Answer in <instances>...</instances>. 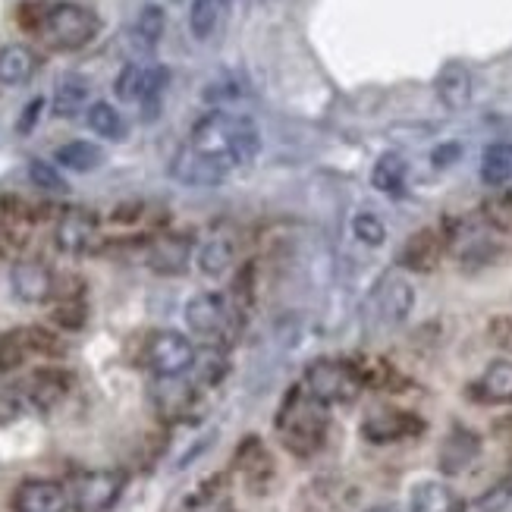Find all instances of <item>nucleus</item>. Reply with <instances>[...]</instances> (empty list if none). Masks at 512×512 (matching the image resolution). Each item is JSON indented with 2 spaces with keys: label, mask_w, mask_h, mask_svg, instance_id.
I'll return each mask as SVG.
<instances>
[{
  "label": "nucleus",
  "mask_w": 512,
  "mask_h": 512,
  "mask_svg": "<svg viewBox=\"0 0 512 512\" xmlns=\"http://www.w3.org/2000/svg\"><path fill=\"white\" fill-rule=\"evenodd\" d=\"M189 145L214 154V158H224L230 167H246L261 151V136L249 117H233L214 110V114L195 123Z\"/></svg>",
  "instance_id": "f257e3e1"
},
{
  "label": "nucleus",
  "mask_w": 512,
  "mask_h": 512,
  "mask_svg": "<svg viewBox=\"0 0 512 512\" xmlns=\"http://www.w3.org/2000/svg\"><path fill=\"white\" fill-rule=\"evenodd\" d=\"M277 431L293 453L311 456L327 437V406L305 387H293L277 415Z\"/></svg>",
  "instance_id": "f03ea898"
},
{
  "label": "nucleus",
  "mask_w": 512,
  "mask_h": 512,
  "mask_svg": "<svg viewBox=\"0 0 512 512\" xmlns=\"http://www.w3.org/2000/svg\"><path fill=\"white\" fill-rule=\"evenodd\" d=\"M101 32V19L79 4H54L41 16V35L57 51H79Z\"/></svg>",
  "instance_id": "7ed1b4c3"
},
{
  "label": "nucleus",
  "mask_w": 512,
  "mask_h": 512,
  "mask_svg": "<svg viewBox=\"0 0 512 512\" xmlns=\"http://www.w3.org/2000/svg\"><path fill=\"white\" fill-rule=\"evenodd\" d=\"M186 327L192 337L205 340L208 346H220L230 340L233 333V308L224 293H198L183 308Z\"/></svg>",
  "instance_id": "20e7f679"
},
{
  "label": "nucleus",
  "mask_w": 512,
  "mask_h": 512,
  "mask_svg": "<svg viewBox=\"0 0 512 512\" xmlns=\"http://www.w3.org/2000/svg\"><path fill=\"white\" fill-rule=\"evenodd\" d=\"M311 396L321 399L324 406H346L355 403L362 393V377L355 371V365L346 362H315L305 371V384Z\"/></svg>",
  "instance_id": "39448f33"
},
{
  "label": "nucleus",
  "mask_w": 512,
  "mask_h": 512,
  "mask_svg": "<svg viewBox=\"0 0 512 512\" xmlns=\"http://www.w3.org/2000/svg\"><path fill=\"white\" fill-rule=\"evenodd\" d=\"M167 82H170V70L161 63H126L114 82V92L126 104H142L151 120L158 114Z\"/></svg>",
  "instance_id": "423d86ee"
},
{
  "label": "nucleus",
  "mask_w": 512,
  "mask_h": 512,
  "mask_svg": "<svg viewBox=\"0 0 512 512\" xmlns=\"http://www.w3.org/2000/svg\"><path fill=\"white\" fill-rule=\"evenodd\" d=\"M195 343L186 333L176 330H154L145 340V365L158 377H183L195 365Z\"/></svg>",
  "instance_id": "0eeeda50"
},
{
  "label": "nucleus",
  "mask_w": 512,
  "mask_h": 512,
  "mask_svg": "<svg viewBox=\"0 0 512 512\" xmlns=\"http://www.w3.org/2000/svg\"><path fill=\"white\" fill-rule=\"evenodd\" d=\"M230 164L224 158H214V154L195 148V145H186L173 154L170 161V176L176 183L183 186H195V189H211V186H220L230 176Z\"/></svg>",
  "instance_id": "6e6552de"
},
{
  "label": "nucleus",
  "mask_w": 512,
  "mask_h": 512,
  "mask_svg": "<svg viewBox=\"0 0 512 512\" xmlns=\"http://www.w3.org/2000/svg\"><path fill=\"white\" fill-rule=\"evenodd\" d=\"M123 487H126L123 472H114V469L88 472V475L76 478L70 500H73L76 512H107L120 500Z\"/></svg>",
  "instance_id": "1a4fd4ad"
},
{
  "label": "nucleus",
  "mask_w": 512,
  "mask_h": 512,
  "mask_svg": "<svg viewBox=\"0 0 512 512\" xmlns=\"http://www.w3.org/2000/svg\"><path fill=\"white\" fill-rule=\"evenodd\" d=\"M10 289L19 302L26 305H41L54 296L57 289V277L48 264L41 261H16L10 271Z\"/></svg>",
  "instance_id": "9d476101"
},
{
  "label": "nucleus",
  "mask_w": 512,
  "mask_h": 512,
  "mask_svg": "<svg viewBox=\"0 0 512 512\" xmlns=\"http://www.w3.org/2000/svg\"><path fill=\"white\" fill-rule=\"evenodd\" d=\"M16 512H70L73 500L66 494V487L60 481H44L32 478L26 484H19L16 491Z\"/></svg>",
  "instance_id": "9b49d317"
},
{
  "label": "nucleus",
  "mask_w": 512,
  "mask_h": 512,
  "mask_svg": "<svg viewBox=\"0 0 512 512\" xmlns=\"http://www.w3.org/2000/svg\"><path fill=\"white\" fill-rule=\"evenodd\" d=\"M374 302L381 318L387 324H403L412 315V305H415V289L406 277L399 274H387L381 280V286L374 289Z\"/></svg>",
  "instance_id": "f8f14e48"
},
{
  "label": "nucleus",
  "mask_w": 512,
  "mask_h": 512,
  "mask_svg": "<svg viewBox=\"0 0 512 512\" xmlns=\"http://www.w3.org/2000/svg\"><path fill=\"white\" fill-rule=\"evenodd\" d=\"M70 374L60 371V368H41L35 371L29 381H26V399L41 409V412H51L54 406H60L66 393H70Z\"/></svg>",
  "instance_id": "ddd939ff"
},
{
  "label": "nucleus",
  "mask_w": 512,
  "mask_h": 512,
  "mask_svg": "<svg viewBox=\"0 0 512 512\" xmlns=\"http://www.w3.org/2000/svg\"><path fill=\"white\" fill-rule=\"evenodd\" d=\"M192 261V242L186 236H164L151 246L148 252V267L154 274L176 277L183 274Z\"/></svg>",
  "instance_id": "4468645a"
},
{
  "label": "nucleus",
  "mask_w": 512,
  "mask_h": 512,
  "mask_svg": "<svg viewBox=\"0 0 512 512\" xmlns=\"http://www.w3.org/2000/svg\"><path fill=\"white\" fill-rule=\"evenodd\" d=\"M421 431V421L409 412H377L371 418H365L362 434L371 443H393V440H403Z\"/></svg>",
  "instance_id": "2eb2a0df"
},
{
  "label": "nucleus",
  "mask_w": 512,
  "mask_h": 512,
  "mask_svg": "<svg viewBox=\"0 0 512 512\" xmlns=\"http://www.w3.org/2000/svg\"><path fill=\"white\" fill-rule=\"evenodd\" d=\"M434 92L447 110H462L472 101V73L462 63H447L434 79Z\"/></svg>",
  "instance_id": "dca6fc26"
},
{
  "label": "nucleus",
  "mask_w": 512,
  "mask_h": 512,
  "mask_svg": "<svg viewBox=\"0 0 512 512\" xmlns=\"http://www.w3.org/2000/svg\"><path fill=\"white\" fill-rule=\"evenodd\" d=\"M95 230H98V220L95 214L88 211H66L57 224V246L63 252H85L88 246L95 242Z\"/></svg>",
  "instance_id": "f3484780"
},
{
  "label": "nucleus",
  "mask_w": 512,
  "mask_h": 512,
  "mask_svg": "<svg viewBox=\"0 0 512 512\" xmlns=\"http://www.w3.org/2000/svg\"><path fill=\"white\" fill-rule=\"evenodd\" d=\"M440 252H443L440 239L431 230H421L406 242L403 255H399V264H403L406 271H415V274H431L440 264Z\"/></svg>",
  "instance_id": "a211bd4d"
},
{
  "label": "nucleus",
  "mask_w": 512,
  "mask_h": 512,
  "mask_svg": "<svg viewBox=\"0 0 512 512\" xmlns=\"http://www.w3.org/2000/svg\"><path fill=\"white\" fill-rule=\"evenodd\" d=\"M35 54L26 44H7L0 48V88H19L26 85L35 73Z\"/></svg>",
  "instance_id": "6ab92c4d"
},
{
  "label": "nucleus",
  "mask_w": 512,
  "mask_h": 512,
  "mask_svg": "<svg viewBox=\"0 0 512 512\" xmlns=\"http://www.w3.org/2000/svg\"><path fill=\"white\" fill-rule=\"evenodd\" d=\"M406 176H409L406 158H403V154H393L390 151V154H381V158H377V164L371 170V186L377 192L396 198V195L406 192Z\"/></svg>",
  "instance_id": "aec40b11"
},
{
  "label": "nucleus",
  "mask_w": 512,
  "mask_h": 512,
  "mask_svg": "<svg viewBox=\"0 0 512 512\" xmlns=\"http://www.w3.org/2000/svg\"><path fill=\"white\" fill-rule=\"evenodd\" d=\"M54 161L57 167L63 170H73V173H92L104 164V148L95 145V142H85V139H76V142H66L54 151Z\"/></svg>",
  "instance_id": "412c9836"
},
{
  "label": "nucleus",
  "mask_w": 512,
  "mask_h": 512,
  "mask_svg": "<svg viewBox=\"0 0 512 512\" xmlns=\"http://www.w3.org/2000/svg\"><path fill=\"white\" fill-rule=\"evenodd\" d=\"M475 396L484 403H512V362H494L478 377Z\"/></svg>",
  "instance_id": "4be33fe9"
},
{
  "label": "nucleus",
  "mask_w": 512,
  "mask_h": 512,
  "mask_svg": "<svg viewBox=\"0 0 512 512\" xmlns=\"http://www.w3.org/2000/svg\"><path fill=\"white\" fill-rule=\"evenodd\" d=\"M236 261V249H233V242L224 239V236H214L208 242H202V249H198L195 255V264H198V271H202L205 277H224L230 267Z\"/></svg>",
  "instance_id": "5701e85b"
},
{
  "label": "nucleus",
  "mask_w": 512,
  "mask_h": 512,
  "mask_svg": "<svg viewBox=\"0 0 512 512\" xmlns=\"http://www.w3.org/2000/svg\"><path fill=\"white\" fill-rule=\"evenodd\" d=\"M85 123L95 136L107 139V142H123L126 139V120L123 114L107 101H95L92 107L85 110Z\"/></svg>",
  "instance_id": "b1692460"
},
{
  "label": "nucleus",
  "mask_w": 512,
  "mask_h": 512,
  "mask_svg": "<svg viewBox=\"0 0 512 512\" xmlns=\"http://www.w3.org/2000/svg\"><path fill=\"white\" fill-rule=\"evenodd\" d=\"M164 29H167L164 10L158 4H145L136 16V26H132V44L148 54V51L158 48V41L164 38Z\"/></svg>",
  "instance_id": "393cba45"
},
{
  "label": "nucleus",
  "mask_w": 512,
  "mask_h": 512,
  "mask_svg": "<svg viewBox=\"0 0 512 512\" xmlns=\"http://www.w3.org/2000/svg\"><path fill=\"white\" fill-rule=\"evenodd\" d=\"M453 491L443 481H421L409 494V512H453Z\"/></svg>",
  "instance_id": "a878e982"
},
{
  "label": "nucleus",
  "mask_w": 512,
  "mask_h": 512,
  "mask_svg": "<svg viewBox=\"0 0 512 512\" xmlns=\"http://www.w3.org/2000/svg\"><path fill=\"white\" fill-rule=\"evenodd\" d=\"M224 13H227V0H192V7H189V32L198 41H208L217 32Z\"/></svg>",
  "instance_id": "bb28decb"
},
{
  "label": "nucleus",
  "mask_w": 512,
  "mask_h": 512,
  "mask_svg": "<svg viewBox=\"0 0 512 512\" xmlns=\"http://www.w3.org/2000/svg\"><path fill=\"white\" fill-rule=\"evenodd\" d=\"M88 82L85 79H79V76H66V79H60V85H57V92H54V114L57 117H76L79 110H85V104H88Z\"/></svg>",
  "instance_id": "cd10ccee"
},
{
  "label": "nucleus",
  "mask_w": 512,
  "mask_h": 512,
  "mask_svg": "<svg viewBox=\"0 0 512 512\" xmlns=\"http://www.w3.org/2000/svg\"><path fill=\"white\" fill-rule=\"evenodd\" d=\"M475 453H478V437H472L469 431H453L440 450L443 472H462L475 459Z\"/></svg>",
  "instance_id": "c85d7f7f"
},
{
  "label": "nucleus",
  "mask_w": 512,
  "mask_h": 512,
  "mask_svg": "<svg viewBox=\"0 0 512 512\" xmlns=\"http://www.w3.org/2000/svg\"><path fill=\"white\" fill-rule=\"evenodd\" d=\"M481 180L484 186H506L512 180V148L491 145L481 154Z\"/></svg>",
  "instance_id": "c756f323"
},
{
  "label": "nucleus",
  "mask_w": 512,
  "mask_h": 512,
  "mask_svg": "<svg viewBox=\"0 0 512 512\" xmlns=\"http://www.w3.org/2000/svg\"><path fill=\"white\" fill-rule=\"evenodd\" d=\"M192 371H195V377L202 384H208V387H214V384H220L227 377V371H230V359L224 352H220L217 346H211L208 352H198L195 355V365H192Z\"/></svg>",
  "instance_id": "7c9ffc66"
},
{
  "label": "nucleus",
  "mask_w": 512,
  "mask_h": 512,
  "mask_svg": "<svg viewBox=\"0 0 512 512\" xmlns=\"http://www.w3.org/2000/svg\"><path fill=\"white\" fill-rule=\"evenodd\" d=\"M236 465H239V472L246 475V478H267L271 475V456L264 453V447L258 440H246L239 447V453H236Z\"/></svg>",
  "instance_id": "2f4dec72"
},
{
  "label": "nucleus",
  "mask_w": 512,
  "mask_h": 512,
  "mask_svg": "<svg viewBox=\"0 0 512 512\" xmlns=\"http://www.w3.org/2000/svg\"><path fill=\"white\" fill-rule=\"evenodd\" d=\"M192 396L195 393L180 384V377H161V393L154 396V399H158L161 412H167V415H183L192 406Z\"/></svg>",
  "instance_id": "473e14b6"
},
{
  "label": "nucleus",
  "mask_w": 512,
  "mask_h": 512,
  "mask_svg": "<svg viewBox=\"0 0 512 512\" xmlns=\"http://www.w3.org/2000/svg\"><path fill=\"white\" fill-rule=\"evenodd\" d=\"M352 236L362 242V246H371V249H381L387 242V227L384 220L371 214V211H359L352 217Z\"/></svg>",
  "instance_id": "72a5a7b5"
},
{
  "label": "nucleus",
  "mask_w": 512,
  "mask_h": 512,
  "mask_svg": "<svg viewBox=\"0 0 512 512\" xmlns=\"http://www.w3.org/2000/svg\"><path fill=\"white\" fill-rule=\"evenodd\" d=\"M32 355L29 343H26V333L13 330L7 337H0V371H16L26 365V359Z\"/></svg>",
  "instance_id": "f704fd0d"
},
{
  "label": "nucleus",
  "mask_w": 512,
  "mask_h": 512,
  "mask_svg": "<svg viewBox=\"0 0 512 512\" xmlns=\"http://www.w3.org/2000/svg\"><path fill=\"white\" fill-rule=\"evenodd\" d=\"M85 321H88V308H85L82 296L60 299V305L54 308V324L63 330H82Z\"/></svg>",
  "instance_id": "c9c22d12"
},
{
  "label": "nucleus",
  "mask_w": 512,
  "mask_h": 512,
  "mask_svg": "<svg viewBox=\"0 0 512 512\" xmlns=\"http://www.w3.org/2000/svg\"><path fill=\"white\" fill-rule=\"evenodd\" d=\"M29 180H32L41 192H66V180L60 176V170L51 167L48 161H32V164H29Z\"/></svg>",
  "instance_id": "e433bc0d"
},
{
  "label": "nucleus",
  "mask_w": 512,
  "mask_h": 512,
  "mask_svg": "<svg viewBox=\"0 0 512 512\" xmlns=\"http://www.w3.org/2000/svg\"><path fill=\"white\" fill-rule=\"evenodd\" d=\"M22 333H26L29 349L38 352V355H60V352H63V346L57 343V337H54V333H48V330H41V327H26Z\"/></svg>",
  "instance_id": "4c0bfd02"
},
{
  "label": "nucleus",
  "mask_w": 512,
  "mask_h": 512,
  "mask_svg": "<svg viewBox=\"0 0 512 512\" xmlns=\"http://www.w3.org/2000/svg\"><path fill=\"white\" fill-rule=\"evenodd\" d=\"M487 333H491L494 346H500V349L512 352V318H506V315L494 318L491 324H487Z\"/></svg>",
  "instance_id": "58836bf2"
},
{
  "label": "nucleus",
  "mask_w": 512,
  "mask_h": 512,
  "mask_svg": "<svg viewBox=\"0 0 512 512\" xmlns=\"http://www.w3.org/2000/svg\"><path fill=\"white\" fill-rule=\"evenodd\" d=\"M41 110H44V98H32V101L26 104V110H22V117H19V123H16V129L22 132V136L35 129V123L41 120Z\"/></svg>",
  "instance_id": "ea45409f"
},
{
  "label": "nucleus",
  "mask_w": 512,
  "mask_h": 512,
  "mask_svg": "<svg viewBox=\"0 0 512 512\" xmlns=\"http://www.w3.org/2000/svg\"><path fill=\"white\" fill-rule=\"evenodd\" d=\"M459 158V145H447V148H437L434 151V164L437 167H447V164H453Z\"/></svg>",
  "instance_id": "a19ab883"
},
{
  "label": "nucleus",
  "mask_w": 512,
  "mask_h": 512,
  "mask_svg": "<svg viewBox=\"0 0 512 512\" xmlns=\"http://www.w3.org/2000/svg\"><path fill=\"white\" fill-rule=\"evenodd\" d=\"M368 512H396L393 506H374V509H368Z\"/></svg>",
  "instance_id": "79ce46f5"
}]
</instances>
